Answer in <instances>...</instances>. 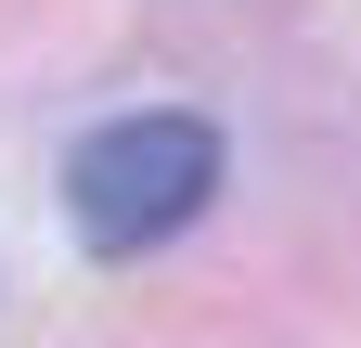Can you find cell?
Returning a JSON list of instances; mask_svg holds the SVG:
<instances>
[{"instance_id": "1", "label": "cell", "mask_w": 361, "mask_h": 348, "mask_svg": "<svg viewBox=\"0 0 361 348\" xmlns=\"http://www.w3.org/2000/svg\"><path fill=\"white\" fill-rule=\"evenodd\" d=\"M219 194V129L180 116V104H142V116H104L90 142L65 155V220L90 258H142L168 232H194Z\"/></svg>"}]
</instances>
